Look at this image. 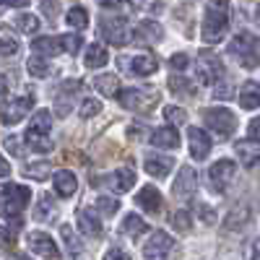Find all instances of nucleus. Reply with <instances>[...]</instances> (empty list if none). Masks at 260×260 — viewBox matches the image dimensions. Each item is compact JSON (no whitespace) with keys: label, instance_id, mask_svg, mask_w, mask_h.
Here are the masks:
<instances>
[{"label":"nucleus","instance_id":"f257e3e1","mask_svg":"<svg viewBox=\"0 0 260 260\" xmlns=\"http://www.w3.org/2000/svg\"><path fill=\"white\" fill-rule=\"evenodd\" d=\"M229 31V0H208L206 3V16H203V26L201 37L206 45H216L221 42Z\"/></svg>","mask_w":260,"mask_h":260},{"label":"nucleus","instance_id":"f03ea898","mask_svg":"<svg viewBox=\"0 0 260 260\" xmlns=\"http://www.w3.org/2000/svg\"><path fill=\"white\" fill-rule=\"evenodd\" d=\"M31 201V190L24 185H3L0 187V213L8 216V219H18L21 211H24Z\"/></svg>","mask_w":260,"mask_h":260},{"label":"nucleus","instance_id":"7ed1b4c3","mask_svg":"<svg viewBox=\"0 0 260 260\" xmlns=\"http://www.w3.org/2000/svg\"><path fill=\"white\" fill-rule=\"evenodd\" d=\"M206 127H211V133L219 141H226L232 138L234 127H237V117L226 107H213V110L206 112Z\"/></svg>","mask_w":260,"mask_h":260},{"label":"nucleus","instance_id":"20e7f679","mask_svg":"<svg viewBox=\"0 0 260 260\" xmlns=\"http://www.w3.org/2000/svg\"><path fill=\"white\" fill-rule=\"evenodd\" d=\"M159 91L156 89H141V86H138V89H136V86H133V89H122L120 94H117V99H120V104L125 107V110H148V107H154L156 102H159Z\"/></svg>","mask_w":260,"mask_h":260},{"label":"nucleus","instance_id":"39448f33","mask_svg":"<svg viewBox=\"0 0 260 260\" xmlns=\"http://www.w3.org/2000/svg\"><path fill=\"white\" fill-rule=\"evenodd\" d=\"M229 52L240 57L245 62V68H255L257 55H260V45H257V39L252 34H237L232 39V45H229Z\"/></svg>","mask_w":260,"mask_h":260},{"label":"nucleus","instance_id":"423d86ee","mask_svg":"<svg viewBox=\"0 0 260 260\" xmlns=\"http://www.w3.org/2000/svg\"><path fill=\"white\" fill-rule=\"evenodd\" d=\"M117 65L130 76H151L159 71V62L154 55H120Z\"/></svg>","mask_w":260,"mask_h":260},{"label":"nucleus","instance_id":"0eeeda50","mask_svg":"<svg viewBox=\"0 0 260 260\" xmlns=\"http://www.w3.org/2000/svg\"><path fill=\"white\" fill-rule=\"evenodd\" d=\"M102 34L115 47H125L130 42V37H133L130 26L125 24V18H102Z\"/></svg>","mask_w":260,"mask_h":260},{"label":"nucleus","instance_id":"6e6552de","mask_svg":"<svg viewBox=\"0 0 260 260\" xmlns=\"http://www.w3.org/2000/svg\"><path fill=\"white\" fill-rule=\"evenodd\" d=\"M234 175H237V164L229 161V159H221V161L211 164V169H208V182H211V187H213L216 192H224V187L234 180Z\"/></svg>","mask_w":260,"mask_h":260},{"label":"nucleus","instance_id":"1a4fd4ad","mask_svg":"<svg viewBox=\"0 0 260 260\" xmlns=\"http://www.w3.org/2000/svg\"><path fill=\"white\" fill-rule=\"evenodd\" d=\"M172 247H175V240L167 234V232H154L148 237V242L143 245V257L148 260H161L172 252Z\"/></svg>","mask_w":260,"mask_h":260},{"label":"nucleus","instance_id":"9d476101","mask_svg":"<svg viewBox=\"0 0 260 260\" xmlns=\"http://www.w3.org/2000/svg\"><path fill=\"white\" fill-rule=\"evenodd\" d=\"M31 107H34V96H31V94L18 96V99H13V102L6 107V110H3L0 120H3V125H18L21 120H24V117L31 112Z\"/></svg>","mask_w":260,"mask_h":260},{"label":"nucleus","instance_id":"9b49d317","mask_svg":"<svg viewBox=\"0 0 260 260\" xmlns=\"http://www.w3.org/2000/svg\"><path fill=\"white\" fill-rule=\"evenodd\" d=\"M26 245H29L31 252H37V255H42V257H52V260L60 257L55 240H52L50 234H45V232H29V234H26Z\"/></svg>","mask_w":260,"mask_h":260},{"label":"nucleus","instance_id":"f8f14e48","mask_svg":"<svg viewBox=\"0 0 260 260\" xmlns=\"http://www.w3.org/2000/svg\"><path fill=\"white\" fill-rule=\"evenodd\" d=\"M195 187H198V175H195L192 167H180L177 169V180L175 185H172V192H175V198H190V195L195 192Z\"/></svg>","mask_w":260,"mask_h":260},{"label":"nucleus","instance_id":"ddd939ff","mask_svg":"<svg viewBox=\"0 0 260 260\" xmlns=\"http://www.w3.org/2000/svg\"><path fill=\"white\" fill-rule=\"evenodd\" d=\"M187 141H190V156L192 159H198V161L208 159V154H211V138H208V133L203 127H190L187 130Z\"/></svg>","mask_w":260,"mask_h":260},{"label":"nucleus","instance_id":"4468645a","mask_svg":"<svg viewBox=\"0 0 260 260\" xmlns=\"http://www.w3.org/2000/svg\"><path fill=\"white\" fill-rule=\"evenodd\" d=\"M78 229H81V234L91 237V240H99L102 237V221L96 219V213L91 208H81L78 211Z\"/></svg>","mask_w":260,"mask_h":260},{"label":"nucleus","instance_id":"2eb2a0df","mask_svg":"<svg viewBox=\"0 0 260 260\" xmlns=\"http://www.w3.org/2000/svg\"><path fill=\"white\" fill-rule=\"evenodd\" d=\"M219 76H224V68H221V62L216 60V57H211V55H206L201 62H198V83H203V86H208V83H213Z\"/></svg>","mask_w":260,"mask_h":260},{"label":"nucleus","instance_id":"dca6fc26","mask_svg":"<svg viewBox=\"0 0 260 260\" xmlns=\"http://www.w3.org/2000/svg\"><path fill=\"white\" fill-rule=\"evenodd\" d=\"M234 151H237V156H240V164L247 167V169L260 161V143H255V138L252 141H237Z\"/></svg>","mask_w":260,"mask_h":260},{"label":"nucleus","instance_id":"f3484780","mask_svg":"<svg viewBox=\"0 0 260 260\" xmlns=\"http://www.w3.org/2000/svg\"><path fill=\"white\" fill-rule=\"evenodd\" d=\"M136 203H138V208H143V211H148V213H159V211H161V192H159L156 187L146 185V187L136 195Z\"/></svg>","mask_w":260,"mask_h":260},{"label":"nucleus","instance_id":"a211bd4d","mask_svg":"<svg viewBox=\"0 0 260 260\" xmlns=\"http://www.w3.org/2000/svg\"><path fill=\"white\" fill-rule=\"evenodd\" d=\"M31 50L37 55H45V57H55L60 52H65L62 47V37H39L31 42Z\"/></svg>","mask_w":260,"mask_h":260},{"label":"nucleus","instance_id":"6ab92c4d","mask_svg":"<svg viewBox=\"0 0 260 260\" xmlns=\"http://www.w3.org/2000/svg\"><path fill=\"white\" fill-rule=\"evenodd\" d=\"M55 190H57L60 198H71V195H76V190H78V180H76L73 172H68V169L55 172Z\"/></svg>","mask_w":260,"mask_h":260},{"label":"nucleus","instance_id":"aec40b11","mask_svg":"<svg viewBox=\"0 0 260 260\" xmlns=\"http://www.w3.org/2000/svg\"><path fill=\"white\" fill-rule=\"evenodd\" d=\"M240 107L242 110H255V107H260V83L257 81H245L240 86Z\"/></svg>","mask_w":260,"mask_h":260},{"label":"nucleus","instance_id":"412c9836","mask_svg":"<svg viewBox=\"0 0 260 260\" xmlns=\"http://www.w3.org/2000/svg\"><path fill=\"white\" fill-rule=\"evenodd\" d=\"M24 141L29 143V148H31V151H39V154H45V151H52V138H50V133H45V130L26 127Z\"/></svg>","mask_w":260,"mask_h":260},{"label":"nucleus","instance_id":"4be33fe9","mask_svg":"<svg viewBox=\"0 0 260 260\" xmlns=\"http://www.w3.org/2000/svg\"><path fill=\"white\" fill-rule=\"evenodd\" d=\"M172 167H175V161L167 159V156H148L146 164H143V169L148 172L151 177H156V180H164V177L169 175Z\"/></svg>","mask_w":260,"mask_h":260},{"label":"nucleus","instance_id":"5701e85b","mask_svg":"<svg viewBox=\"0 0 260 260\" xmlns=\"http://www.w3.org/2000/svg\"><path fill=\"white\" fill-rule=\"evenodd\" d=\"M151 143L156 148H177L180 146V133L177 127H159L154 136H151Z\"/></svg>","mask_w":260,"mask_h":260},{"label":"nucleus","instance_id":"b1692460","mask_svg":"<svg viewBox=\"0 0 260 260\" xmlns=\"http://www.w3.org/2000/svg\"><path fill=\"white\" fill-rule=\"evenodd\" d=\"M94 89L104 96H115L120 94V78L115 73H107V76H96L94 78Z\"/></svg>","mask_w":260,"mask_h":260},{"label":"nucleus","instance_id":"393cba45","mask_svg":"<svg viewBox=\"0 0 260 260\" xmlns=\"http://www.w3.org/2000/svg\"><path fill=\"white\" fill-rule=\"evenodd\" d=\"M133 185H136V169L122 167V169L115 172V177H112V187H115V192H127Z\"/></svg>","mask_w":260,"mask_h":260},{"label":"nucleus","instance_id":"a878e982","mask_svg":"<svg viewBox=\"0 0 260 260\" xmlns=\"http://www.w3.org/2000/svg\"><path fill=\"white\" fill-rule=\"evenodd\" d=\"M26 71H29V76H31V78H47V76L52 73L50 57H45V55L29 57V62H26Z\"/></svg>","mask_w":260,"mask_h":260},{"label":"nucleus","instance_id":"bb28decb","mask_svg":"<svg viewBox=\"0 0 260 260\" xmlns=\"http://www.w3.org/2000/svg\"><path fill=\"white\" fill-rule=\"evenodd\" d=\"M136 34H138L143 42H148V45H156V42H161V37H164L161 26L154 24V21H141L138 29H136Z\"/></svg>","mask_w":260,"mask_h":260},{"label":"nucleus","instance_id":"cd10ccee","mask_svg":"<svg viewBox=\"0 0 260 260\" xmlns=\"http://www.w3.org/2000/svg\"><path fill=\"white\" fill-rule=\"evenodd\" d=\"M107 60H110V52H107L104 45H89V50H86V65L89 68H102V65H107Z\"/></svg>","mask_w":260,"mask_h":260},{"label":"nucleus","instance_id":"c85d7f7f","mask_svg":"<svg viewBox=\"0 0 260 260\" xmlns=\"http://www.w3.org/2000/svg\"><path fill=\"white\" fill-rule=\"evenodd\" d=\"M13 26H16L21 34H37L42 24H39V18L31 16V13H18V16L13 18Z\"/></svg>","mask_w":260,"mask_h":260},{"label":"nucleus","instance_id":"c756f323","mask_svg":"<svg viewBox=\"0 0 260 260\" xmlns=\"http://www.w3.org/2000/svg\"><path fill=\"white\" fill-rule=\"evenodd\" d=\"M55 213H57V208H55L52 198H50V195H45V198L37 203V208H34V219L37 221H50V219H55Z\"/></svg>","mask_w":260,"mask_h":260},{"label":"nucleus","instance_id":"7c9ffc66","mask_svg":"<svg viewBox=\"0 0 260 260\" xmlns=\"http://www.w3.org/2000/svg\"><path fill=\"white\" fill-rule=\"evenodd\" d=\"M18 50H21L18 39L11 31H0V57H13L18 55Z\"/></svg>","mask_w":260,"mask_h":260},{"label":"nucleus","instance_id":"2f4dec72","mask_svg":"<svg viewBox=\"0 0 260 260\" xmlns=\"http://www.w3.org/2000/svg\"><path fill=\"white\" fill-rule=\"evenodd\" d=\"M122 232H125V234H133V237H138V234L148 232V224L141 219V216L130 213V216H125V221H122Z\"/></svg>","mask_w":260,"mask_h":260},{"label":"nucleus","instance_id":"473e14b6","mask_svg":"<svg viewBox=\"0 0 260 260\" xmlns=\"http://www.w3.org/2000/svg\"><path fill=\"white\" fill-rule=\"evenodd\" d=\"M60 237L65 240V247H68V252L76 257V255H81V242H78V237L73 234V226L71 224H62L60 226Z\"/></svg>","mask_w":260,"mask_h":260},{"label":"nucleus","instance_id":"72a5a7b5","mask_svg":"<svg viewBox=\"0 0 260 260\" xmlns=\"http://www.w3.org/2000/svg\"><path fill=\"white\" fill-rule=\"evenodd\" d=\"M24 175H26L29 180H47V177L52 175V164H47V161L29 164V167L24 169Z\"/></svg>","mask_w":260,"mask_h":260},{"label":"nucleus","instance_id":"f704fd0d","mask_svg":"<svg viewBox=\"0 0 260 260\" xmlns=\"http://www.w3.org/2000/svg\"><path fill=\"white\" fill-rule=\"evenodd\" d=\"M65 21H68L73 29H86V26H89V13H86L81 6H73L68 11V16H65Z\"/></svg>","mask_w":260,"mask_h":260},{"label":"nucleus","instance_id":"c9c22d12","mask_svg":"<svg viewBox=\"0 0 260 260\" xmlns=\"http://www.w3.org/2000/svg\"><path fill=\"white\" fill-rule=\"evenodd\" d=\"M247 219H250V211H247V206H234V208H232V213H229V219L224 221V226H226V229H234L237 224L242 226Z\"/></svg>","mask_w":260,"mask_h":260},{"label":"nucleus","instance_id":"e433bc0d","mask_svg":"<svg viewBox=\"0 0 260 260\" xmlns=\"http://www.w3.org/2000/svg\"><path fill=\"white\" fill-rule=\"evenodd\" d=\"M172 226H175L180 234H187L190 229H192V221H190V213L185 211V208H180L175 216H172Z\"/></svg>","mask_w":260,"mask_h":260},{"label":"nucleus","instance_id":"4c0bfd02","mask_svg":"<svg viewBox=\"0 0 260 260\" xmlns=\"http://www.w3.org/2000/svg\"><path fill=\"white\" fill-rule=\"evenodd\" d=\"M29 127H37V130H45V133H50V127H52V112H47V110H39V112L31 117Z\"/></svg>","mask_w":260,"mask_h":260},{"label":"nucleus","instance_id":"58836bf2","mask_svg":"<svg viewBox=\"0 0 260 260\" xmlns=\"http://www.w3.org/2000/svg\"><path fill=\"white\" fill-rule=\"evenodd\" d=\"M164 117H167L172 125H185V122H187V112L182 110V107H175V104L164 107Z\"/></svg>","mask_w":260,"mask_h":260},{"label":"nucleus","instance_id":"ea45409f","mask_svg":"<svg viewBox=\"0 0 260 260\" xmlns=\"http://www.w3.org/2000/svg\"><path fill=\"white\" fill-rule=\"evenodd\" d=\"M99 112H102V102H96V99H83V102H81L78 115H81L83 120H89V117H94V115H99Z\"/></svg>","mask_w":260,"mask_h":260},{"label":"nucleus","instance_id":"a19ab883","mask_svg":"<svg viewBox=\"0 0 260 260\" xmlns=\"http://www.w3.org/2000/svg\"><path fill=\"white\" fill-rule=\"evenodd\" d=\"M96 211H99L102 216H115V213L120 211V203H117L115 198H99V201H96Z\"/></svg>","mask_w":260,"mask_h":260},{"label":"nucleus","instance_id":"79ce46f5","mask_svg":"<svg viewBox=\"0 0 260 260\" xmlns=\"http://www.w3.org/2000/svg\"><path fill=\"white\" fill-rule=\"evenodd\" d=\"M81 45H83V39L78 34H62V47H65L68 55H78Z\"/></svg>","mask_w":260,"mask_h":260},{"label":"nucleus","instance_id":"37998d69","mask_svg":"<svg viewBox=\"0 0 260 260\" xmlns=\"http://www.w3.org/2000/svg\"><path fill=\"white\" fill-rule=\"evenodd\" d=\"M3 146H6V151H8L11 156H16V159L24 156V148H21V141H18L16 136H8V138L3 141Z\"/></svg>","mask_w":260,"mask_h":260},{"label":"nucleus","instance_id":"c03bdc74","mask_svg":"<svg viewBox=\"0 0 260 260\" xmlns=\"http://www.w3.org/2000/svg\"><path fill=\"white\" fill-rule=\"evenodd\" d=\"M42 13L50 21H55L60 16V0H42Z\"/></svg>","mask_w":260,"mask_h":260},{"label":"nucleus","instance_id":"a18cd8bd","mask_svg":"<svg viewBox=\"0 0 260 260\" xmlns=\"http://www.w3.org/2000/svg\"><path fill=\"white\" fill-rule=\"evenodd\" d=\"M169 89L175 91V94H177V91H180V94H192L190 83H187L185 78H177V76H172V78H169Z\"/></svg>","mask_w":260,"mask_h":260},{"label":"nucleus","instance_id":"49530a36","mask_svg":"<svg viewBox=\"0 0 260 260\" xmlns=\"http://www.w3.org/2000/svg\"><path fill=\"white\" fill-rule=\"evenodd\" d=\"M62 89H65V94H76L78 91V81H68V83H62ZM57 99H62L60 94H57ZM65 104H68V102H57V107H60V115H65V112H68V107H65Z\"/></svg>","mask_w":260,"mask_h":260},{"label":"nucleus","instance_id":"de8ad7c7","mask_svg":"<svg viewBox=\"0 0 260 260\" xmlns=\"http://www.w3.org/2000/svg\"><path fill=\"white\" fill-rule=\"evenodd\" d=\"M187 55H172L169 57V65H172V68H175V71H185L187 68Z\"/></svg>","mask_w":260,"mask_h":260},{"label":"nucleus","instance_id":"09e8293b","mask_svg":"<svg viewBox=\"0 0 260 260\" xmlns=\"http://www.w3.org/2000/svg\"><path fill=\"white\" fill-rule=\"evenodd\" d=\"M104 260H130V257L120 247H110V250H107V255H104Z\"/></svg>","mask_w":260,"mask_h":260},{"label":"nucleus","instance_id":"8fccbe9b","mask_svg":"<svg viewBox=\"0 0 260 260\" xmlns=\"http://www.w3.org/2000/svg\"><path fill=\"white\" fill-rule=\"evenodd\" d=\"M198 208H201V216H203V221H206V224H213V221H216V213L211 211V206H206V203H201Z\"/></svg>","mask_w":260,"mask_h":260},{"label":"nucleus","instance_id":"3c124183","mask_svg":"<svg viewBox=\"0 0 260 260\" xmlns=\"http://www.w3.org/2000/svg\"><path fill=\"white\" fill-rule=\"evenodd\" d=\"M213 96H216V99H226V96H232V89H226V83H216Z\"/></svg>","mask_w":260,"mask_h":260},{"label":"nucleus","instance_id":"603ef678","mask_svg":"<svg viewBox=\"0 0 260 260\" xmlns=\"http://www.w3.org/2000/svg\"><path fill=\"white\" fill-rule=\"evenodd\" d=\"M247 133H250V138L260 141V117H255V120L247 125Z\"/></svg>","mask_w":260,"mask_h":260},{"label":"nucleus","instance_id":"864d4df0","mask_svg":"<svg viewBox=\"0 0 260 260\" xmlns=\"http://www.w3.org/2000/svg\"><path fill=\"white\" fill-rule=\"evenodd\" d=\"M6 99H8V81H6V76H0V104Z\"/></svg>","mask_w":260,"mask_h":260},{"label":"nucleus","instance_id":"5fc2aeb1","mask_svg":"<svg viewBox=\"0 0 260 260\" xmlns=\"http://www.w3.org/2000/svg\"><path fill=\"white\" fill-rule=\"evenodd\" d=\"M143 11H161V0H143Z\"/></svg>","mask_w":260,"mask_h":260},{"label":"nucleus","instance_id":"6e6d98bb","mask_svg":"<svg viewBox=\"0 0 260 260\" xmlns=\"http://www.w3.org/2000/svg\"><path fill=\"white\" fill-rule=\"evenodd\" d=\"M99 6H104V8H115V6H125L127 0H96Z\"/></svg>","mask_w":260,"mask_h":260},{"label":"nucleus","instance_id":"4d7b16f0","mask_svg":"<svg viewBox=\"0 0 260 260\" xmlns=\"http://www.w3.org/2000/svg\"><path fill=\"white\" fill-rule=\"evenodd\" d=\"M8 175H11V164L0 156V177H8Z\"/></svg>","mask_w":260,"mask_h":260},{"label":"nucleus","instance_id":"13d9d810","mask_svg":"<svg viewBox=\"0 0 260 260\" xmlns=\"http://www.w3.org/2000/svg\"><path fill=\"white\" fill-rule=\"evenodd\" d=\"M8 6H13V8H24V6H29V0H8Z\"/></svg>","mask_w":260,"mask_h":260},{"label":"nucleus","instance_id":"bf43d9fd","mask_svg":"<svg viewBox=\"0 0 260 260\" xmlns=\"http://www.w3.org/2000/svg\"><path fill=\"white\" fill-rule=\"evenodd\" d=\"M8 260H31V257H29V255H24V252H13Z\"/></svg>","mask_w":260,"mask_h":260},{"label":"nucleus","instance_id":"052dcab7","mask_svg":"<svg viewBox=\"0 0 260 260\" xmlns=\"http://www.w3.org/2000/svg\"><path fill=\"white\" fill-rule=\"evenodd\" d=\"M6 6H8V0H0V13L6 11Z\"/></svg>","mask_w":260,"mask_h":260},{"label":"nucleus","instance_id":"680f3d73","mask_svg":"<svg viewBox=\"0 0 260 260\" xmlns=\"http://www.w3.org/2000/svg\"><path fill=\"white\" fill-rule=\"evenodd\" d=\"M255 21H257V26H260V8L255 11Z\"/></svg>","mask_w":260,"mask_h":260},{"label":"nucleus","instance_id":"e2e57ef3","mask_svg":"<svg viewBox=\"0 0 260 260\" xmlns=\"http://www.w3.org/2000/svg\"><path fill=\"white\" fill-rule=\"evenodd\" d=\"M252 260H260V250H257V252H255V255H252Z\"/></svg>","mask_w":260,"mask_h":260},{"label":"nucleus","instance_id":"0e129e2a","mask_svg":"<svg viewBox=\"0 0 260 260\" xmlns=\"http://www.w3.org/2000/svg\"><path fill=\"white\" fill-rule=\"evenodd\" d=\"M0 237H3V226H0Z\"/></svg>","mask_w":260,"mask_h":260}]
</instances>
